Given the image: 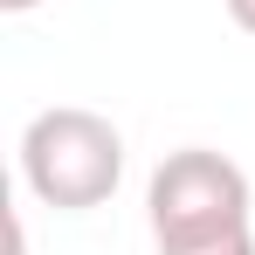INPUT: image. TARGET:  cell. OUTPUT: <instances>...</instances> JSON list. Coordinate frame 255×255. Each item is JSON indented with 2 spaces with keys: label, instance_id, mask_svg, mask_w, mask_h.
<instances>
[{
  "label": "cell",
  "instance_id": "obj_1",
  "mask_svg": "<svg viewBox=\"0 0 255 255\" xmlns=\"http://www.w3.org/2000/svg\"><path fill=\"white\" fill-rule=\"evenodd\" d=\"M21 179L28 193L55 214H90L104 207L125 179V138L111 118H97L83 104H55L35 111L21 131Z\"/></svg>",
  "mask_w": 255,
  "mask_h": 255
},
{
  "label": "cell",
  "instance_id": "obj_2",
  "mask_svg": "<svg viewBox=\"0 0 255 255\" xmlns=\"http://www.w3.org/2000/svg\"><path fill=\"white\" fill-rule=\"evenodd\" d=\"M145 214H152V242L159 249L249 228V172L235 159H221V152H207V145L166 152L152 186H145Z\"/></svg>",
  "mask_w": 255,
  "mask_h": 255
},
{
  "label": "cell",
  "instance_id": "obj_3",
  "mask_svg": "<svg viewBox=\"0 0 255 255\" xmlns=\"http://www.w3.org/2000/svg\"><path fill=\"white\" fill-rule=\"evenodd\" d=\"M159 255H255V235H249V228H228V235H207V242H179V249H159Z\"/></svg>",
  "mask_w": 255,
  "mask_h": 255
},
{
  "label": "cell",
  "instance_id": "obj_4",
  "mask_svg": "<svg viewBox=\"0 0 255 255\" xmlns=\"http://www.w3.org/2000/svg\"><path fill=\"white\" fill-rule=\"evenodd\" d=\"M228 14H235V28H242V35H255V0H228Z\"/></svg>",
  "mask_w": 255,
  "mask_h": 255
},
{
  "label": "cell",
  "instance_id": "obj_5",
  "mask_svg": "<svg viewBox=\"0 0 255 255\" xmlns=\"http://www.w3.org/2000/svg\"><path fill=\"white\" fill-rule=\"evenodd\" d=\"M28 7H42V0H0V14H28Z\"/></svg>",
  "mask_w": 255,
  "mask_h": 255
}]
</instances>
